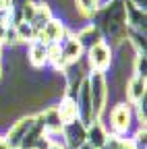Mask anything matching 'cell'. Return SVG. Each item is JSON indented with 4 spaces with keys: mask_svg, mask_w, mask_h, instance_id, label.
Wrapping results in <instances>:
<instances>
[{
    "mask_svg": "<svg viewBox=\"0 0 147 149\" xmlns=\"http://www.w3.org/2000/svg\"><path fill=\"white\" fill-rule=\"evenodd\" d=\"M58 48H60V56H62L64 66H66V64H72V62H77L79 58H83V48L79 46L75 33H66L62 40L58 42Z\"/></svg>",
    "mask_w": 147,
    "mask_h": 149,
    "instance_id": "ba28073f",
    "label": "cell"
},
{
    "mask_svg": "<svg viewBox=\"0 0 147 149\" xmlns=\"http://www.w3.org/2000/svg\"><path fill=\"white\" fill-rule=\"evenodd\" d=\"M114 0H93V6H95V13H100V10H106L110 4H112Z\"/></svg>",
    "mask_w": 147,
    "mask_h": 149,
    "instance_id": "ac0fdd59",
    "label": "cell"
},
{
    "mask_svg": "<svg viewBox=\"0 0 147 149\" xmlns=\"http://www.w3.org/2000/svg\"><path fill=\"white\" fill-rule=\"evenodd\" d=\"M15 29H17V35H19V42H33L35 40V29L29 25V23H25V21H21V23H17L15 25Z\"/></svg>",
    "mask_w": 147,
    "mask_h": 149,
    "instance_id": "2e32d148",
    "label": "cell"
},
{
    "mask_svg": "<svg viewBox=\"0 0 147 149\" xmlns=\"http://www.w3.org/2000/svg\"><path fill=\"white\" fill-rule=\"evenodd\" d=\"M72 2H75V8L81 17H93L95 15L93 0H72Z\"/></svg>",
    "mask_w": 147,
    "mask_h": 149,
    "instance_id": "e0dca14e",
    "label": "cell"
},
{
    "mask_svg": "<svg viewBox=\"0 0 147 149\" xmlns=\"http://www.w3.org/2000/svg\"><path fill=\"white\" fill-rule=\"evenodd\" d=\"M79 149H91V147H89V145L85 143V145H83V147H79Z\"/></svg>",
    "mask_w": 147,
    "mask_h": 149,
    "instance_id": "7402d4cb",
    "label": "cell"
},
{
    "mask_svg": "<svg viewBox=\"0 0 147 149\" xmlns=\"http://www.w3.org/2000/svg\"><path fill=\"white\" fill-rule=\"evenodd\" d=\"M75 37H77L79 46L83 48V52H87L89 48H93L95 44L104 42V35H102L100 27H98V25H93V23H87L85 27H81V29H79V33H75Z\"/></svg>",
    "mask_w": 147,
    "mask_h": 149,
    "instance_id": "30bf717a",
    "label": "cell"
},
{
    "mask_svg": "<svg viewBox=\"0 0 147 149\" xmlns=\"http://www.w3.org/2000/svg\"><path fill=\"white\" fill-rule=\"evenodd\" d=\"M128 2H133L137 8H141V10H145L147 8V0H128Z\"/></svg>",
    "mask_w": 147,
    "mask_h": 149,
    "instance_id": "d6986e66",
    "label": "cell"
},
{
    "mask_svg": "<svg viewBox=\"0 0 147 149\" xmlns=\"http://www.w3.org/2000/svg\"><path fill=\"white\" fill-rule=\"evenodd\" d=\"M124 15H126V29H128V31H139V33H145V21H147L145 10L137 8L133 2L124 0Z\"/></svg>",
    "mask_w": 147,
    "mask_h": 149,
    "instance_id": "9c48e42d",
    "label": "cell"
},
{
    "mask_svg": "<svg viewBox=\"0 0 147 149\" xmlns=\"http://www.w3.org/2000/svg\"><path fill=\"white\" fill-rule=\"evenodd\" d=\"M27 60L33 68H44L48 66V46L33 40L29 44V50H27Z\"/></svg>",
    "mask_w": 147,
    "mask_h": 149,
    "instance_id": "4fadbf2b",
    "label": "cell"
},
{
    "mask_svg": "<svg viewBox=\"0 0 147 149\" xmlns=\"http://www.w3.org/2000/svg\"><path fill=\"white\" fill-rule=\"evenodd\" d=\"M89 72H106L114 62V52L106 42L95 44L93 48L87 50V58H85Z\"/></svg>",
    "mask_w": 147,
    "mask_h": 149,
    "instance_id": "277c9868",
    "label": "cell"
},
{
    "mask_svg": "<svg viewBox=\"0 0 147 149\" xmlns=\"http://www.w3.org/2000/svg\"><path fill=\"white\" fill-rule=\"evenodd\" d=\"M52 19H54V10L48 2H35V13H33V19L29 21V25L35 29V33H40L46 27V23L52 21Z\"/></svg>",
    "mask_w": 147,
    "mask_h": 149,
    "instance_id": "5bb4252c",
    "label": "cell"
},
{
    "mask_svg": "<svg viewBox=\"0 0 147 149\" xmlns=\"http://www.w3.org/2000/svg\"><path fill=\"white\" fill-rule=\"evenodd\" d=\"M124 95H126V100H128V104H131V106L139 104V102L147 95V81H145L143 77L133 74V77L126 81V85H124Z\"/></svg>",
    "mask_w": 147,
    "mask_h": 149,
    "instance_id": "8fae6325",
    "label": "cell"
},
{
    "mask_svg": "<svg viewBox=\"0 0 147 149\" xmlns=\"http://www.w3.org/2000/svg\"><path fill=\"white\" fill-rule=\"evenodd\" d=\"M56 110H58V116H60V120L64 124L79 118V114H77V102H75V97H70V95L60 97V102L56 104Z\"/></svg>",
    "mask_w": 147,
    "mask_h": 149,
    "instance_id": "9a60e30c",
    "label": "cell"
},
{
    "mask_svg": "<svg viewBox=\"0 0 147 149\" xmlns=\"http://www.w3.org/2000/svg\"><path fill=\"white\" fill-rule=\"evenodd\" d=\"M35 124V114H25L19 120H15L8 128H6V135L2 137V141L6 143L8 149H21L27 133L31 130V126Z\"/></svg>",
    "mask_w": 147,
    "mask_h": 149,
    "instance_id": "5b68a950",
    "label": "cell"
},
{
    "mask_svg": "<svg viewBox=\"0 0 147 149\" xmlns=\"http://www.w3.org/2000/svg\"><path fill=\"white\" fill-rule=\"evenodd\" d=\"M133 106L131 104H114L112 110H110V124L106 126V130L116 137H126V133L133 128Z\"/></svg>",
    "mask_w": 147,
    "mask_h": 149,
    "instance_id": "3957f363",
    "label": "cell"
},
{
    "mask_svg": "<svg viewBox=\"0 0 147 149\" xmlns=\"http://www.w3.org/2000/svg\"><path fill=\"white\" fill-rule=\"evenodd\" d=\"M62 139H64V145L66 149H79L85 145V139H87V126L77 118L72 122H66L62 124Z\"/></svg>",
    "mask_w": 147,
    "mask_h": 149,
    "instance_id": "8992f818",
    "label": "cell"
},
{
    "mask_svg": "<svg viewBox=\"0 0 147 149\" xmlns=\"http://www.w3.org/2000/svg\"><path fill=\"white\" fill-rule=\"evenodd\" d=\"M87 85H89L93 114L100 120L102 114L106 112V108H108V79H106V72H89L87 74Z\"/></svg>",
    "mask_w": 147,
    "mask_h": 149,
    "instance_id": "7a4b0ae2",
    "label": "cell"
},
{
    "mask_svg": "<svg viewBox=\"0 0 147 149\" xmlns=\"http://www.w3.org/2000/svg\"><path fill=\"white\" fill-rule=\"evenodd\" d=\"M100 31L112 40H124L122 33L126 31V15H124V0H114L106 10H100Z\"/></svg>",
    "mask_w": 147,
    "mask_h": 149,
    "instance_id": "6da1fadb",
    "label": "cell"
},
{
    "mask_svg": "<svg viewBox=\"0 0 147 149\" xmlns=\"http://www.w3.org/2000/svg\"><path fill=\"white\" fill-rule=\"evenodd\" d=\"M104 149H110V147H104Z\"/></svg>",
    "mask_w": 147,
    "mask_h": 149,
    "instance_id": "603a6c76",
    "label": "cell"
},
{
    "mask_svg": "<svg viewBox=\"0 0 147 149\" xmlns=\"http://www.w3.org/2000/svg\"><path fill=\"white\" fill-rule=\"evenodd\" d=\"M0 141H2V139H0Z\"/></svg>",
    "mask_w": 147,
    "mask_h": 149,
    "instance_id": "cb8c5ba5",
    "label": "cell"
},
{
    "mask_svg": "<svg viewBox=\"0 0 147 149\" xmlns=\"http://www.w3.org/2000/svg\"><path fill=\"white\" fill-rule=\"evenodd\" d=\"M66 33H68V31H66L64 23L60 21V19L54 17L52 21H48V23H46V27L38 33V37H35V40L42 42V44H46V46H52V44H58Z\"/></svg>",
    "mask_w": 147,
    "mask_h": 149,
    "instance_id": "52a82bcc",
    "label": "cell"
},
{
    "mask_svg": "<svg viewBox=\"0 0 147 149\" xmlns=\"http://www.w3.org/2000/svg\"><path fill=\"white\" fill-rule=\"evenodd\" d=\"M108 137H110V133L104 128V124L100 120H95V122H91L87 126V139H85V143L91 149H104L106 143H108Z\"/></svg>",
    "mask_w": 147,
    "mask_h": 149,
    "instance_id": "7c38bea8",
    "label": "cell"
},
{
    "mask_svg": "<svg viewBox=\"0 0 147 149\" xmlns=\"http://www.w3.org/2000/svg\"><path fill=\"white\" fill-rule=\"evenodd\" d=\"M2 72H4V68H2V60H0V79H2Z\"/></svg>",
    "mask_w": 147,
    "mask_h": 149,
    "instance_id": "44dd1931",
    "label": "cell"
},
{
    "mask_svg": "<svg viewBox=\"0 0 147 149\" xmlns=\"http://www.w3.org/2000/svg\"><path fill=\"white\" fill-rule=\"evenodd\" d=\"M48 149H66V147H64V145H52V143H50Z\"/></svg>",
    "mask_w": 147,
    "mask_h": 149,
    "instance_id": "ffe728a7",
    "label": "cell"
}]
</instances>
